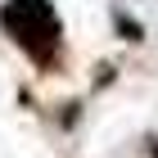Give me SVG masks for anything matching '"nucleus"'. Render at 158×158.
<instances>
[{"label":"nucleus","instance_id":"nucleus-1","mask_svg":"<svg viewBox=\"0 0 158 158\" xmlns=\"http://www.w3.org/2000/svg\"><path fill=\"white\" fill-rule=\"evenodd\" d=\"M118 27L127 32V41H145V32H140V23H135V18H127V14H118Z\"/></svg>","mask_w":158,"mask_h":158}]
</instances>
